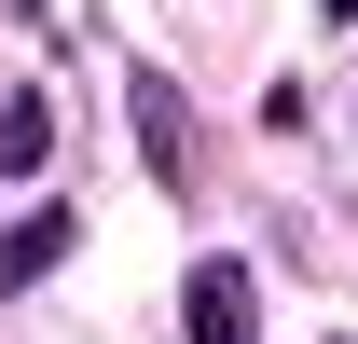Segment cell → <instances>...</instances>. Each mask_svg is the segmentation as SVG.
Wrapping results in <instances>:
<instances>
[{"label": "cell", "mask_w": 358, "mask_h": 344, "mask_svg": "<svg viewBox=\"0 0 358 344\" xmlns=\"http://www.w3.org/2000/svg\"><path fill=\"white\" fill-rule=\"evenodd\" d=\"M69 248H83V220H69V207H28L14 234H0V289H42Z\"/></svg>", "instance_id": "3957f363"}, {"label": "cell", "mask_w": 358, "mask_h": 344, "mask_svg": "<svg viewBox=\"0 0 358 344\" xmlns=\"http://www.w3.org/2000/svg\"><path fill=\"white\" fill-rule=\"evenodd\" d=\"M317 14H358V0H317Z\"/></svg>", "instance_id": "5b68a950"}, {"label": "cell", "mask_w": 358, "mask_h": 344, "mask_svg": "<svg viewBox=\"0 0 358 344\" xmlns=\"http://www.w3.org/2000/svg\"><path fill=\"white\" fill-rule=\"evenodd\" d=\"M179 331H193V344H262V289H248V261H193V275H179Z\"/></svg>", "instance_id": "7a4b0ae2"}, {"label": "cell", "mask_w": 358, "mask_h": 344, "mask_svg": "<svg viewBox=\"0 0 358 344\" xmlns=\"http://www.w3.org/2000/svg\"><path fill=\"white\" fill-rule=\"evenodd\" d=\"M42 152H55V110L42 96H0V179H28Z\"/></svg>", "instance_id": "277c9868"}, {"label": "cell", "mask_w": 358, "mask_h": 344, "mask_svg": "<svg viewBox=\"0 0 358 344\" xmlns=\"http://www.w3.org/2000/svg\"><path fill=\"white\" fill-rule=\"evenodd\" d=\"M124 124H138V166H152V193H193V110H179V83L166 69H124Z\"/></svg>", "instance_id": "6da1fadb"}]
</instances>
